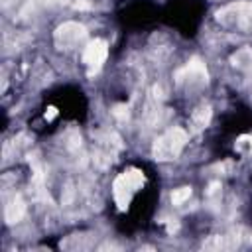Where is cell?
Returning a JSON list of instances; mask_svg holds the SVG:
<instances>
[{"label": "cell", "mask_w": 252, "mask_h": 252, "mask_svg": "<svg viewBox=\"0 0 252 252\" xmlns=\"http://www.w3.org/2000/svg\"><path fill=\"white\" fill-rule=\"evenodd\" d=\"M187 144V132L181 130V128H171L167 130L165 134H161L156 142H154V148H152V156L158 159V161H169V159H175L183 146Z\"/></svg>", "instance_id": "obj_1"}, {"label": "cell", "mask_w": 252, "mask_h": 252, "mask_svg": "<svg viewBox=\"0 0 252 252\" xmlns=\"http://www.w3.org/2000/svg\"><path fill=\"white\" fill-rule=\"evenodd\" d=\"M144 185V175H142V171L140 169H126L124 173H120L116 179H114V201H116V205H118V209L120 211H124V209H128V205H130V199H132V195L140 189Z\"/></svg>", "instance_id": "obj_2"}, {"label": "cell", "mask_w": 252, "mask_h": 252, "mask_svg": "<svg viewBox=\"0 0 252 252\" xmlns=\"http://www.w3.org/2000/svg\"><path fill=\"white\" fill-rule=\"evenodd\" d=\"M85 37L87 30L77 22H67L55 30V43L59 49H75Z\"/></svg>", "instance_id": "obj_3"}, {"label": "cell", "mask_w": 252, "mask_h": 252, "mask_svg": "<svg viewBox=\"0 0 252 252\" xmlns=\"http://www.w3.org/2000/svg\"><path fill=\"white\" fill-rule=\"evenodd\" d=\"M219 20L222 24L238 26V28H248L252 26V4H234L228 6L226 10L219 12Z\"/></svg>", "instance_id": "obj_4"}, {"label": "cell", "mask_w": 252, "mask_h": 252, "mask_svg": "<svg viewBox=\"0 0 252 252\" xmlns=\"http://www.w3.org/2000/svg\"><path fill=\"white\" fill-rule=\"evenodd\" d=\"M108 55V45L104 39H93L91 43H87L85 51H83V61L91 67V69H98L104 59Z\"/></svg>", "instance_id": "obj_5"}, {"label": "cell", "mask_w": 252, "mask_h": 252, "mask_svg": "<svg viewBox=\"0 0 252 252\" xmlns=\"http://www.w3.org/2000/svg\"><path fill=\"white\" fill-rule=\"evenodd\" d=\"M24 213H26V205H24V201L20 199V197H14L8 205H6V209H4V217H6V222H18L22 217H24Z\"/></svg>", "instance_id": "obj_6"}, {"label": "cell", "mask_w": 252, "mask_h": 252, "mask_svg": "<svg viewBox=\"0 0 252 252\" xmlns=\"http://www.w3.org/2000/svg\"><path fill=\"white\" fill-rule=\"evenodd\" d=\"M209 120H211V108H209V106L197 108V110L193 112V116H191V122H193V126H195V130L205 128V126L209 124Z\"/></svg>", "instance_id": "obj_7"}, {"label": "cell", "mask_w": 252, "mask_h": 252, "mask_svg": "<svg viewBox=\"0 0 252 252\" xmlns=\"http://www.w3.org/2000/svg\"><path fill=\"white\" fill-rule=\"evenodd\" d=\"M232 61H234V67L252 71V51H250V49H242V51H238V53L232 57Z\"/></svg>", "instance_id": "obj_8"}, {"label": "cell", "mask_w": 252, "mask_h": 252, "mask_svg": "<svg viewBox=\"0 0 252 252\" xmlns=\"http://www.w3.org/2000/svg\"><path fill=\"white\" fill-rule=\"evenodd\" d=\"M189 197H191V187H179V189H175V191L171 193V203H173V205H181V203H185Z\"/></svg>", "instance_id": "obj_9"}, {"label": "cell", "mask_w": 252, "mask_h": 252, "mask_svg": "<svg viewBox=\"0 0 252 252\" xmlns=\"http://www.w3.org/2000/svg\"><path fill=\"white\" fill-rule=\"evenodd\" d=\"M112 114L116 116V118H128V106L126 104H116L114 106V110H112Z\"/></svg>", "instance_id": "obj_10"}, {"label": "cell", "mask_w": 252, "mask_h": 252, "mask_svg": "<svg viewBox=\"0 0 252 252\" xmlns=\"http://www.w3.org/2000/svg\"><path fill=\"white\" fill-rule=\"evenodd\" d=\"M55 114H57V108H55V106H49V108H47V112H45V118H47V120H51Z\"/></svg>", "instance_id": "obj_11"}, {"label": "cell", "mask_w": 252, "mask_h": 252, "mask_svg": "<svg viewBox=\"0 0 252 252\" xmlns=\"http://www.w3.org/2000/svg\"><path fill=\"white\" fill-rule=\"evenodd\" d=\"M248 144H250V154H252V138H248Z\"/></svg>", "instance_id": "obj_12"}]
</instances>
